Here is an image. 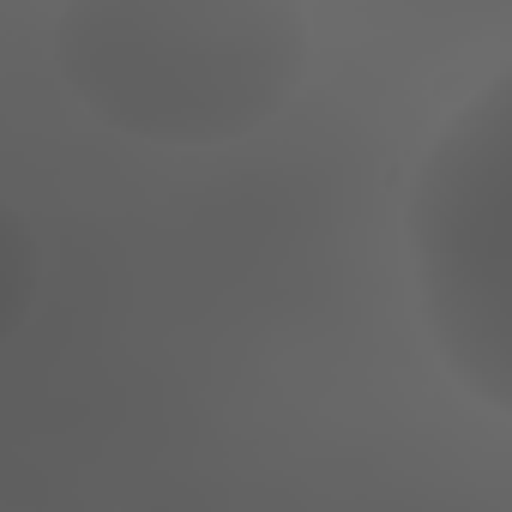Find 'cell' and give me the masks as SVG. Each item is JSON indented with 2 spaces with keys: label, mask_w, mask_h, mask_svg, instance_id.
<instances>
[{
  "label": "cell",
  "mask_w": 512,
  "mask_h": 512,
  "mask_svg": "<svg viewBox=\"0 0 512 512\" xmlns=\"http://www.w3.org/2000/svg\"><path fill=\"white\" fill-rule=\"evenodd\" d=\"M314 61L302 0H61L55 73L121 139L211 151L266 133Z\"/></svg>",
  "instance_id": "6da1fadb"
},
{
  "label": "cell",
  "mask_w": 512,
  "mask_h": 512,
  "mask_svg": "<svg viewBox=\"0 0 512 512\" xmlns=\"http://www.w3.org/2000/svg\"><path fill=\"white\" fill-rule=\"evenodd\" d=\"M506 73L452 109L434 133L416 181H410V266L428 338L458 380L494 422L512 404V272H506V217H512V175H506Z\"/></svg>",
  "instance_id": "7a4b0ae2"
},
{
  "label": "cell",
  "mask_w": 512,
  "mask_h": 512,
  "mask_svg": "<svg viewBox=\"0 0 512 512\" xmlns=\"http://www.w3.org/2000/svg\"><path fill=\"white\" fill-rule=\"evenodd\" d=\"M37 284H43L37 235L13 199H0V350L25 332V320L37 308Z\"/></svg>",
  "instance_id": "3957f363"
}]
</instances>
